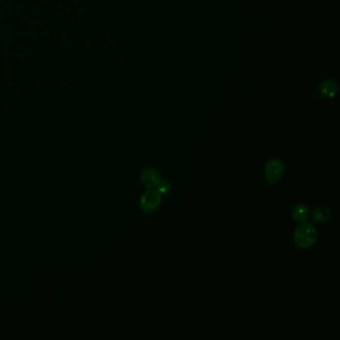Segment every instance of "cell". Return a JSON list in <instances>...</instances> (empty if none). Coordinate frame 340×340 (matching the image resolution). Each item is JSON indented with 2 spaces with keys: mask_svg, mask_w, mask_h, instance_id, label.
Here are the masks:
<instances>
[{
  "mask_svg": "<svg viewBox=\"0 0 340 340\" xmlns=\"http://www.w3.org/2000/svg\"><path fill=\"white\" fill-rule=\"evenodd\" d=\"M331 217H332L331 210L328 207H324V206L316 208L311 214L312 220L315 222H319V223L327 222L331 219Z\"/></svg>",
  "mask_w": 340,
  "mask_h": 340,
  "instance_id": "cell-5",
  "label": "cell"
},
{
  "mask_svg": "<svg viewBox=\"0 0 340 340\" xmlns=\"http://www.w3.org/2000/svg\"><path fill=\"white\" fill-rule=\"evenodd\" d=\"M319 237L318 230L311 222H301L292 236L294 244L300 248H308L312 246Z\"/></svg>",
  "mask_w": 340,
  "mask_h": 340,
  "instance_id": "cell-1",
  "label": "cell"
},
{
  "mask_svg": "<svg viewBox=\"0 0 340 340\" xmlns=\"http://www.w3.org/2000/svg\"><path fill=\"white\" fill-rule=\"evenodd\" d=\"M284 170V164L280 159L273 158L267 161L263 171V178L265 183L270 186L276 185L282 178Z\"/></svg>",
  "mask_w": 340,
  "mask_h": 340,
  "instance_id": "cell-2",
  "label": "cell"
},
{
  "mask_svg": "<svg viewBox=\"0 0 340 340\" xmlns=\"http://www.w3.org/2000/svg\"><path fill=\"white\" fill-rule=\"evenodd\" d=\"M160 179V175H159L158 171L154 168H146L141 173V183L144 187H146L148 189L155 188Z\"/></svg>",
  "mask_w": 340,
  "mask_h": 340,
  "instance_id": "cell-4",
  "label": "cell"
},
{
  "mask_svg": "<svg viewBox=\"0 0 340 340\" xmlns=\"http://www.w3.org/2000/svg\"><path fill=\"white\" fill-rule=\"evenodd\" d=\"M292 218L298 222H304L309 217V208L305 203H298L292 209Z\"/></svg>",
  "mask_w": 340,
  "mask_h": 340,
  "instance_id": "cell-6",
  "label": "cell"
},
{
  "mask_svg": "<svg viewBox=\"0 0 340 340\" xmlns=\"http://www.w3.org/2000/svg\"><path fill=\"white\" fill-rule=\"evenodd\" d=\"M162 203V195L155 189L149 190L141 196L139 200L140 209L146 214H151L157 211Z\"/></svg>",
  "mask_w": 340,
  "mask_h": 340,
  "instance_id": "cell-3",
  "label": "cell"
},
{
  "mask_svg": "<svg viewBox=\"0 0 340 340\" xmlns=\"http://www.w3.org/2000/svg\"><path fill=\"white\" fill-rule=\"evenodd\" d=\"M155 188L160 193L161 195H167L171 191L172 184L168 179H160Z\"/></svg>",
  "mask_w": 340,
  "mask_h": 340,
  "instance_id": "cell-7",
  "label": "cell"
},
{
  "mask_svg": "<svg viewBox=\"0 0 340 340\" xmlns=\"http://www.w3.org/2000/svg\"><path fill=\"white\" fill-rule=\"evenodd\" d=\"M336 89V87H333V84L331 82H326L323 84V87L320 89L322 94L327 97H331L334 95L333 91Z\"/></svg>",
  "mask_w": 340,
  "mask_h": 340,
  "instance_id": "cell-8",
  "label": "cell"
}]
</instances>
